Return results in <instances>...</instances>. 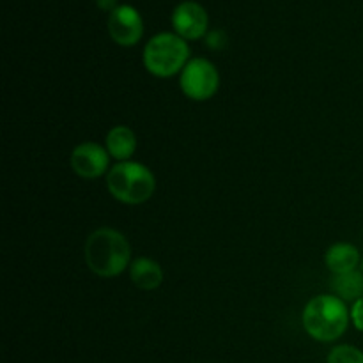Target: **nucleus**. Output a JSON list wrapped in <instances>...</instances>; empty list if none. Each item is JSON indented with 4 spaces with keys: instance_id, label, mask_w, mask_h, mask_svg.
Instances as JSON below:
<instances>
[{
    "instance_id": "dca6fc26",
    "label": "nucleus",
    "mask_w": 363,
    "mask_h": 363,
    "mask_svg": "<svg viewBox=\"0 0 363 363\" xmlns=\"http://www.w3.org/2000/svg\"><path fill=\"white\" fill-rule=\"evenodd\" d=\"M96 4H98V7L99 9H103V11H110V13H112L113 9H117V0H96Z\"/></svg>"
},
{
    "instance_id": "6e6552de",
    "label": "nucleus",
    "mask_w": 363,
    "mask_h": 363,
    "mask_svg": "<svg viewBox=\"0 0 363 363\" xmlns=\"http://www.w3.org/2000/svg\"><path fill=\"white\" fill-rule=\"evenodd\" d=\"M172 27L179 38L186 39V41H194V39L202 38L208 32L209 18L204 7L197 2H181L179 6L174 9L172 13Z\"/></svg>"
},
{
    "instance_id": "20e7f679",
    "label": "nucleus",
    "mask_w": 363,
    "mask_h": 363,
    "mask_svg": "<svg viewBox=\"0 0 363 363\" xmlns=\"http://www.w3.org/2000/svg\"><path fill=\"white\" fill-rule=\"evenodd\" d=\"M190 46L177 34L162 32L147 41L144 48V66L158 78H169L184 69L190 62Z\"/></svg>"
},
{
    "instance_id": "2eb2a0df",
    "label": "nucleus",
    "mask_w": 363,
    "mask_h": 363,
    "mask_svg": "<svg viewBox=\"0 0 363 363\" xmlns=\"http://www.w3.org/2000/svg\"><path fill=\"white\" fill-rule=\"evenodd\" d=\"M225 43H227V38L223 35L222 30H215V32H211V34L208 35V46H209V48L220 50V48H223V46H225Z\"/></svg>"
},
{
    "instance_id": "ddd939ff",
    "label": "nucleus",
    "mask_w": 363,
    "mask_h": 363,
    "mask_svg": "<svg viewBox=\"0 0 363 363\" xmlns=\"http://www.w3.org/2000/svg\"><path fill=\"white\" fill-rule=\"evenodd\" d=\"M326 363H363V351L350 344H340L330 351Z\"/></svg>"
},
{
    "instance_id": "39448f33",
    "label": "nucleus",
    "mask_w": 363,
    "mask_h": 363,
    "mask_svg": "<svg viewBox=\"0 0 363 363\" xmlns=\"http://www.w3.org/2000/svg\"><path fill=\"white\" fill-rule=\"evenodd\" d=\"M181 91L191 101H208L218 92L220 74L215 64L204 57L191 59L181 71Z\"/></svg>"
},
{
    "instance_id": "9b49d317",
    "label": "nucleus",
    "mask_w": 363,
    "mask_h": 363,
    "mask_svg": "<svg viewBox=\"0 0 363 363\" xmlns=\"http://www.w3.org/2000/svg\"><path fill=\"white\" fill-rule=\"evenodd\" d=\"M130 279L142 291L158 289L163 282V269L152 259L138 257L131 262Z\"/></svg>"
},
{
    "instance_id": "1a4fd4ad",
    "label": "nucleus",
    "mask_w": 363,
    "mask_h": 363,
    "mask_svg": "<svg viewBox=\"0 0 363 363\" xmlns=\"http://www.w3.org/2000/svg\"><path fill=\"white\" fill-rule=\"evenodd\" d=\"M106 151L117 162H130V158L137 151V137L133 130L124 124L113 126L106 133Z\"/></svg>"
},
{
    "instance_id": "0eeeda50",
    "label": "nucleus",
    "mask_w": 363,
    "mask_h": 363,
    "mask_svg": "<svg viewBox=\"0 0 363 363\" xmlns=\"http://www.w3.org/2000/svg\"><path fill=\"white\" fill-rule=\"evenodd\" d=\"M108 34L117 45L135 46L144 34L140 13L131 6H119L108 16Z\"/></svg>"
},
{
    "instance_id": "4468645a",
    "label": "nucleus",
    "mask_w": 363,
    "mask_h": 363,
    "mask_svg": "<svg viewBox=\"0 0 363 363\" xmlns=\"http://www.w3.org/2000/svg\"><path fill=\"white\" fill-rule=\"evenodd\" d=\"M351 321L358 332H363V298L354 301L351 307Z\"/></svg>"
},
{
    "instance_id": "f257e3e1",
    "label": "nucleus",
    "mask_w": 363,
    "mask_h": 363,
    "mask_svg": "<svg viewBox=\"0 0 363 363\" xmlns=\"http://www.w3.org/2000/svg\"><path fill=\"white\" fill-rule=\"evenodd\" d=\"M84 257L89 269L98 277H119L130 264V241L112 227H99L85 241Z\"/></svg>"
},
{
    "instance_id": "7ed1b4c3",
    "label": "nucleus",
    "mask_w": 363,
    "mask_h": 363,
    "mask_svg": "<svg viewBox=\"0 0 363 363\" xmlns=\"http://www.w3.org/2000/svg\"><path fill=\"white\" fill-rule=\"evenodd\" d=\"M106 188L123 204H144L155 195L156 177L144 163L119 162L106 174Z\"/></svg>"
},
{
    "instance_id": "f03ea898",
    "label": "nucleus",
    "mask_w": 363,
    "mask_h": 363,
    "mask_svg": "<svg viewBox=\"0 0 363 363\" xmlns=\"http://www.w3.org/2000/svg\"><path fill=\"white\" fill-rule=\"evenodd\" d=\"M303 328L318 342H335L346 333L351 311L335 294H319L303 308Z\"/></svg>"
},
{
    "instance_id": "f8f14e48",
    "label": "nucleus",
    "mask_w": 363,
    "mask_h": 363,
    "mask_svg": "<svg viewBox=\"0 0 363 363\" xmlns=\"http://www.w3.org/2000/svg\"><path fill=\"white\" fill-rule=\"evenodd\" d=\"M333 294L339 296L344 301H357L363 298V273L354 269V272L340 273V275H333L332 282H330Z\"/></svg>"
},
{
    "instance_id": "423d86ee",
    "label": "nucleus",
    "mask_w": 363,
    "mask_h": 363,
    "mask_svg": "<svg viewBox=\"0 0 363 363\" xmlns=\"http://www.w3.org/2000/svg\"><path fill=\"white\" fill-rule=\"evenodd\" d=\"M110 158L106 147L98 142H82L71 152V169L84 179H98L110 170Z\"/></svg>"
},
{
    "instance_id": "f3484780",
    "label": "nucleus",
    "mask_w": 363,
    "mask_h": 363,
    "mask_svg": "<svg viewBox=\"0 0 363 363\" xmlns=\"http://www.w3.org/2000/svg\"><path fill=\"white\" fill-rule=\"evenodd\" d=\"M362 269H363V259H362Z\"/></svg>"
},
{
    "instance_id": "9d476101",
    "label": "nucleus",
    "mask_w": 363,
    "mask_h": 363,
    "mask_svg": "<svg viewBox=\"0 0 363 363\" xmlns=\"http://www.w3.org/2000/svg\"><path fill=\"white\" fill-rule=\"evenodd\" d=\"M325 262L333 275L354 272L360 264V252L351 243H335L326 250Z\"/></svg>"
}]
</instances>
